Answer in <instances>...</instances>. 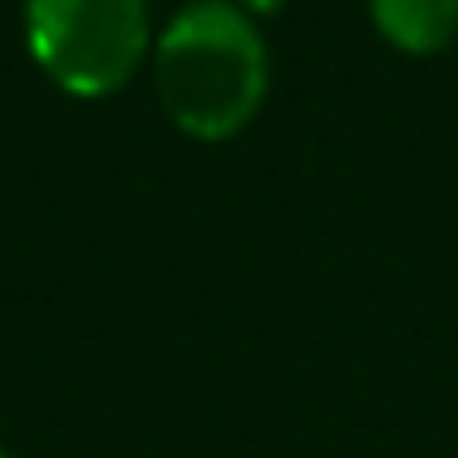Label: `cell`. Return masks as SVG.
<instances>
[{
  "label": "cell",
  "instance_id": "3957f363",
  "mask_svg": "<svg viewBox=\"0 0 458 458\" xmlns=\"http://www.w3.org/2000/svg\"><path fill=\"white\" fill-rule=\"evenodd\" d=\"M369 21L394 50L434 55L458 35V0H369Z\"/></svg>",
  "mask_w": 458,
  "mask_h": 458
},
{
  "label": "cell",
  "instance_id": "6da1fadb",
  "mask_svg": "<svg viewBox=\"0 0 458 458\" xmlns=\"http://www.w3.org/2000/svg\"><path fill=\"white\" fill-rule=\"evenodd\" d=\"M267 40L232 0H192L168 21L153 55L163 114L192 139H232L267 99Z\"/></svg>",
  "mask_w": 458,
  "mask_h": 458
},
{
  "label": "cell",
  "instance_id": "277c9868",
  "mask_svg": "<svg viewBox=\"0 0 458 458\" xmlns=\"http://www.w3.org/2000/svg\"><path fill=\"white\" fill-rule=\"evenodd\" d=\"M0 458H11V454H0Z\"/></svg>",
  "mask_w": 458,
  "mask_h": 458
},
{
  "label": "cell",
  "instance_id": "7a4b0ae2",
  "mask_svg": "<svg viewBox=\"0 0 458 458\" xmlns=\"http://www.w3.org/2000/svg\"><path fill=\"white\" fill-rule=\"evenodd\" d=\"M25 45L64 94L104 99L148 55V0H25Z\"/></svg>",
  "mask_w": 458,
  "mask_h": 458
}]
</instances>
